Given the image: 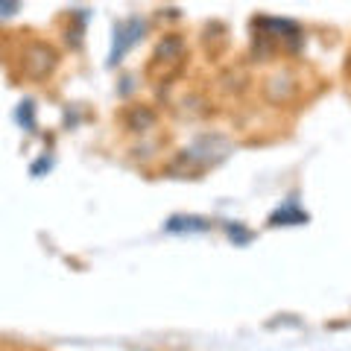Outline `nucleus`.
<instances>
[{"label": "nucleus", "instance_id": "1", "mask_svg": "<svg viewBox=\"0 0 351 351\" xmlns=\"http://www.w3.org/2000/svg\"><path fill=\"white\" fill-rule=\"evenodd\" d=\"M9 9H18L15 3H0V12H9Z\"/></svg>", "mask_w": 351, "mask_h": 351}]
</instances>
